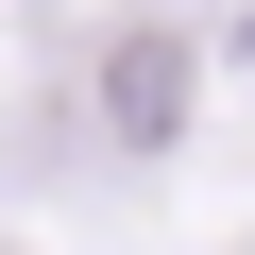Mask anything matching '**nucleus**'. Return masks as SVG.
<instances>
[{
    "mask_svg": "<svg viewBox=\"0 0 255 255\" xmlns=\"http://www.w3.org/2000/svg\"><path fill=\"white\" fill-rule=\"evenodd\" d=\"M102 119H119V153H170L187 136V34L170 17H136V34L102 51Z\"/></svg>",
    "mask_w": 255,
    "mask_h": 255,
    "instance_id": "obj_1",
    "label": "nucleus"
}]
</instances>
